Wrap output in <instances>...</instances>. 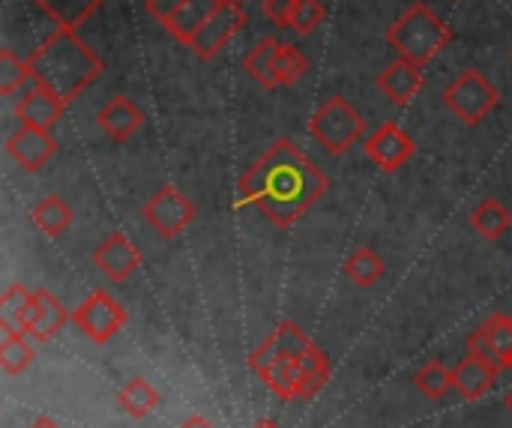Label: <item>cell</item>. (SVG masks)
Returning <instances> with one entry per match:
<instances>
[{
    "label": "cell",
    "mask_w": 512,
    "mask_h": 428,
    "mask_svg": "<svg viewBox=\"0 0 512 428\" xmlns=\"http://www.w3.org/2000/svg\"><path fill=\"white\" fill-rule=\"evenodd\" d=\"M330 189L327 174L288 138L276 141L237 183V198L273 225H297Z\"/></svg>",
    "instance_id": "cell-1"
},
{
    "label": "cell",
    "mask_w": 512,
    "mask_h": 428,
    "mask_svg": "<svg viewBox=\"0 0 512 428\" xmlns=\"http://www.w3.org/2000/svg\"><path fill=\"white\" fill-rule=\"evenodd\" d=\"M252 372L279 396V399H315L330 381L327 354L312 345V339L294 324L282 321L249 357Z\"/></svg>",
    "instance_id": "cell-2"
},
{
    "label": "cell",
    "mask_w": 512,
    "mask_h": 428,
    "mask_svg": "<svg viewBox=\"0 0 512 428\" xmlns=\"http://www.w3.org/2000/svg\"><path fill=\"white\" fill-rule=\"evenodd\" d=\"M30 75L39 87L60 96L66 105L75 102L99 75L102 57L69 27H57L30 57Z\"/></svg>",
    "instance_id": "cell-3"
},
{
    "label": "cell",
    "mask_w": 512,
    "mask_h": 428,
    "mask_svg": "<svg viewBox=\"0 0 512 428\" xmlns=\"http://www.w3.org/2000/svg\"><path fill=\"white\" fill-rule=\"evenodd\" d=\"M450 42V27L426 3L408 6V12H402L387 30V45L417 66H429Z\"/></svg>",
    "instance_id": "cell-4"
},
{
    "label": "cell",
    "mask_w": 512,
    "mask_h": 428,
    "mask_svg": "<svg viewBox=\"0 0 512 428\" xmlns=\"http://www.w3.org/2000/svg\"><path fill=\"white\" fill-rule=\"evenodd\" d=\"M309 135L330 153L345 156L363 135H366V117L345 99L330 96L309 120Z\"/></svg>",
    "instance_id": "cell-5"
},
{
    "label": "cell",
    "mask_w": 512,
    "mask_h": 428,
    "mask_svg": "<svg viewBox=\"0 0 512 428\" xmlns=\"http://www.w3.org/2000/svg\"><path fill=\"white\" fill-rule=\"evenodd\" d=\"M444 105L462 123L477 126V123H483L495 111V105H498V87L480 69H465L456 81L447 84Z\"/></svg>",
    "instance_id": "cell-6"
},
{
    "label": "cell",
    "mask_w": 512,
    "mask_h": 428,
    "mask_svg": "<svg viewBox=\"0 0 512 428\" xmlns=\"http://www.w3.org/2000/svg\"><path fill=\"white\" fill-rule=\"evenodd\" d=\"M72 324L93 342V345H105L111 342L123 324H126V312L123 306L105 294V291H93L75 312H72Z\"/></svg>",
    "instance_id": "cell-7"
},
{
    "label": "cell",
    "mask_w": 512,
    "mask_h": 428,
    "mask_svg": "<svg viewBox=\"0 0 512 428\" xmlns=\"http://www.w3.org/2000/svg\"><path fill=\"white\" fill-rule=\"evenodd\" d=\"M195 216H198V207H195L180 189H174V186L159 189V192L144 204V219H147V225H150L159 237H165V240L180 237V234L195 222Z\"/></svg>",
    "instance_id": "cell-8"
},
{
    "label": "cell",
    "mask_w": 512,
    "mask_h": 428,
    "mask_svg": "<svg viewBox=\"0 0 512 428\" xmlns=\"http://www.w3.org/2000/svg\"><path fill=\"white\" fill-rule=\"evenodd\" d=\"M246 24H249V15H246L243 3L225 0V3L210 15V21L195 33V39L189 42V48H192L195 57L210 60V57H216V54H219V51H222Z\"/></svg>",
    "instance_id": "cell-9"
},
{
    "label": "cell",
    "mask_w": 512,
    "mask_h": 428,
    "mask_svg": "<svg viewBox=\"0 0 512 428\" xmlns=\"http://www.w3.org/2000/svg\"><path fill=\"white\" fill-rule=\"evenodd\" d=\"M363 150H366V156H369L378 168H384V171H399V168L414 156L417 144H414V138H411L399 123H384V126H378V129L363 141Z\"/></svg>",
    "instance_id": "cell-10"
},
{
    "label": "cell",
    "mask_w": 512,
    "mask_h": 428,
    "mask_svg": "<svg viewBox=\"0 0 512 428\" xmlns=\"http://www.w3.org/2000/svg\"><path fill=\"white\" fill-rule=\"evenodd\" d=\"M60 144L51 135V129H36V126H21L18 132L9 135L6 141V153L12 156V162L24 171H39L45 168L54 156H57Z\"/></svg>",
    "instance_id": "cell-11"
},
{
    "label": "cell",
    "mask_w": 512,
    "mask_h": 428,
    "mask_svg": "<svg viewBox=\"0 0 512 428\" xmlns=\"http://www.w3.org/2000/svg\"><path fill=\"white\" fill-rule=\"evenodd\" d=\"M93 264H96L111 282H123V279H129V276L141 267V252L132 246L129 237L111 234V237L93 252Z\"/></svg>",
    "instance_id": "cell-12"
},
{
    "label": "cell",
    "mask_w": 512,
    "mask_h": 428,
    "mask_svg": "<svg viewBox=\"0 0 512 428\" xmlns=\"http://www.w3.org/2000/svg\"><path fill=\"white\" fill-rule=\"evenodd\" d=\"M423 81H426L423 66H417V63L399 57V60H393V63L378 75V90H381L393 105H408V102L423 90Z\"/></svg>",
    "instance_id": "cell-13"
},
{
    "label": "cell",
    "mask_w": 512,
    "mask_h": 428,
    "mask_svg": "<svg viewBox=\"0 0 512 428\" xmlns=\"http://www.w3.org/2000/svg\"><path fill=\"white\" fill-rule=\"evenodd\" d=\"M63 111L66 102L39 84L15 102V117L21 120V126H36V129H51L63 117Z\"/></svg>",
    "instance_id": "cell-14"
},
{
    "label": "cell",
    "mask_w": 512,
    "mask_h": 428,
    "mask_svg": "<svg viewBox=\"0 0 512 428\" xmlns=\"http://www.w3.org/2000/svg\"><path fill=\"white\" fill-rule=\"evenodd\" d=\"M96 120H99V126H102V132H105L108 138H114V141H129V138L141 129L144 114H141V108H138L129 96H114V99H108V102L99 108Z\"/></svg>",
    "instance_id": "cell-15"
},
{
    "label": "cell",
    "mask_w": 512,
    "mask_h": 428,
    "mask_svg": "<svg viewBox=\"0 0 512 428\" xmlns=\"http://www.w3.org/2000/svg\"><path fill=\"white\" fill-rule=\"evenodd\" d=\"M33 318H36V291L12 285L0 297V327L6 330V336H30Z\"/></svg>",
    "instance_id": "cell-16"
},
{
    "label": "cell",
    "mask_w": 512,
    "mask_h": 428,
    "mask_svg": "<svg viewBox=\"0 0 512 428\" xmlns=\"http://www.w3.org/2000/svg\"><path fill=\"white\" fill-rule=\"evenodd\" d=\"M225 0H186L162 27L183 45H189L195 39V33L210 21V15L222 6Z\"/></svg>",
    "instance_id": "cell-17"
},
{
    "label": "cell",
    "mask_w": 512,
    "mask_h": 428,
    "mask_svg": "<svg viewBox=\"0 0 512 428\" xmlns=\"http://www.w3.org/2000/svg\"><path fill=\"white\" fill-rule=\"evenodd\" d=\"M498 375H501L498 369H492L486 360L471 357V354H468V360H462V363L456 366V372H453L456 390H459L468 402H480V399L495 387Z\"/></svg>",
    "instance_id": "cell-18"
},
{
    "label": "cell",
    "mask_w": 512,
    "mask_h": 428,
    "mask_svg": "<svg viewBox=\"0 0 512 428\" xmlns=\"http://www.w3.org/2000/svg\"><path fill=\"white\" fill-rule=\"evenodd\" d=\"M69 318H72L69 309L48 288H36V318H33V327H30L33 339H39V342L54 339Z\"/></svg>",
    "instance_id": "cell-19"
},
{
    "label": "cell",
    "mask_w": 512,
    "mask_h": 428,
    "mask_svg": "<svg viewBox=\"0 0 512 428\" xmlns=\"http://www.w3.org/2000/svg\"><path fill=\"white\" fill-rule=\"evenodd\" d=\"M279 39L276 36H264L246 57H243V69L249 72V78L255 84H261L264 90L279 87L276 81V54H279Z\"/></svg>",
    "instance_id": "cell-20"
},
{
    "label": "cell",
    "mask_w": 512,
    "mask_h": 428,
    "mask_svg": "<svg viewBox=\"0 0 512 428\" xmlns=\"http://www.w3.org/2000/svg\"><path fill=\"white\" fill-rule=\"evenodd\" d=\"M471 228L483 237V240H501L512 228V213L498 201V198H486L474 207L471 213Z\"/></svg>",
    "instance_id": "cell-21"
},
{
    "label": "cell",
    "mask_w": 512,
    "mask_h": 428,
    "mask_svg": "<svg viewBox=\"0 0 512 428\" xmlns=\"http://www.w3.org/2000/svg\"><path fill=\"white\" fill-rule=\"evenodd\" d=\"M30 219H33V225L42 231V234H48V237H60L69 225H72V210H69V204L60 198V195H48V198H42V201H36L33 204V210H30Z\"/></svg>",
    "instance_id": "cell-22"
},
{
    "label": "cell",
    "mask_w": 512,
    "mask_h": 428,
    "mask_svg": "<svg viewBox=\"0 0 512 428\" xmlns=\"http://www.w3.org/2000/svg\"><path fill=\"white\" fill-rule=\"evenodd\" d=\"M57 27L75 30L81 21H87L105 0H33Z\"/></svg>",
    "instance_id": "cell-23"
},
{
    "label": "cell",
    "mask_w": 512,
    "mask_h": 428,
    "mask_svg": "<svg viewBox=\"0 0 512 428\" xmlns=\"http://www.w3.org/2000/svg\"><path fill=\"white\" fill-rule=\"evenodd\" d=\"M345 273H348V279H351L354 285L372 288V285H378V282L384 279L387 264H384V258H381L375 249H357V252L345 261Z\"/></svg>",
    "instance_id": "cell-24"
},
{
    "label": "cell",
    "mask_w": 512,
    "mask_h": 428,
    "mask_svg": "<svg viewBox=\"0 0 512 428\" xmlns=\"http://www.w3.org/2000/svg\"><path fill=\"white\" fill-rule=\"evenodd\" d=\"M117 402H120V408H123L129 417L144 420V417L159 405V393H156L153 384H147L144 378H135V381H129V384L120 390Z\"/></svg>",
    "instance_id": "cell-25"
},
{
    "label": "cell",
    "mask_w": 512,
    "mask_h": 428,
    "mask_svg": "<svg viewBox=\"0 0 512 428\" xmlns=\"http://www.w3.org/2000/svg\"><path fill=\"white\" fill-rule=\"evenodd\" d=\"M414 384H417V390H420L426 399L438 402V399H444V396L456 387V378H453V372H450L444 363L432 360V363H426V366L414 375Z\"/></svg>",
    "instance_id": "cell-26"
},
{
    "label": "cell",
    "mask_w": 512,
    "mask_h": 428,
    "mask_svg": "<svg viewBox=\"0 0 512 428\" xmlns=\"http://www.w3.org/2000/svg\"><path fill=\"white\" fill-rule=\"evenodd\" d=\"M306 72H309L306 54L297 45L282 42L279 45V54H276V81H279V87H294Z\"/></svg>",
    "instance_id": "cell-27"
},
{
    "label": "cell",
    "mask_w": 512,
    "mask_h": 428,
    "mask_svg": "<svg viewBox=\"0 0 512 428\" xmlns=\"http://www.w3.org/2000/svg\"><path fill=\"white\" fill-rule=\"evenodd\" d=\"M33 345L24 336H6L0 345V366L9 375H21L30 363H33Z\"/></svg>",
    "instance_id": "cell-28"
},
{
    "label": "cell",
    "mask_w": 512,
    "mask_h": 428,
    "mask_svg": "<svg viewBox=\"0 0 512 428\" xmlns=\"http://www.w3.org/2000/svg\"><path fill=\"white\" fill-rule=\"evenodd\" d=\"M27 78H33L30 75V63L21 60V57H15L9 48H3L0 51V93L3 96H12Z\"/></svg>",
    "instance_id": "cell-29"
},
{
    "label": "cell",
    "mask_w": 512,
    "mask_h": 428,
    "mask_svg": "<svg viewBox=\"0 0 512 428\" xmlns=\"http://www.w3.org/2000/svg\"><path fill=\"white\" fill-rule=\"evenodd\" d=\"M327 18V9L321 0H297L294 12H291V30L300 36H309L312 30H318Z\"/></svg>",
    "instance_id": "cell-30"
},
{
    "label": "cell",
    "mask_w": 512,
    "mask_h": 428,
    "mask_svg": "<svg viewBox=\"0 0 512 428\" xmlns=\"http://www.w3.org/2000/svg\"><path fill=\"white\" fill-rule=\"evenodd\" d=\"M483 330L489 333V339H492V345H495V351L512 363V318L510 315H492L486 324H483Z\"/></svg>",
    "instance_id": "cell-31"
},
{
    "label": "cell",
    "mask_w": 512,
    "mask_h": 428,
    "mask_svg": "<svg viewBox=\"0 0 512 428\" xmlns=\"http://www.w3.org/2000/svg\"><path fill=\"white\" fill-rule=\"evenodd\" d=\"M468 354L471 357H480V360H486L492 369H498V372H504L510 363L495 351V345H492V339H489V333L480 327V330H474L471 336H468Z\"/></svg>",
    "instance_id": "cell-32"
},
{
    "label": "cell",
    "mask_w": 512,
    "mask_h": 428,
    "mask_svg": "<svg viewBox=\"0 0 512 428\" xmlns=\"http://www.w3.org/2000/svg\"><path fill=\"white\" fill-rule=\"evenodd\" d=\"M294 3H297V0H264L261 9H264V15H267L276 27H291Z\"/></svg>",
    "instance_id": "cell-33"
},
{
    "label": "cell",
    "mask_w": 512,
    "mask_h": 428,
    "mask_svg": "<svg viewBox=\"0 0 512 428\" xmlns=\"http://www.w3.org/2000/svg\"><path fill=\"white\" fill-rule=\"evenodd\" d=\"M183 3H186V0H147V12H150L156 21H162V24H165V21H168L180 6H183Z\"/></svg>",
    "instance_id": "cell-34"
},
{
    "label": "cell",
    "mask_w": 512,
    "mask_h": 428,
    "mask_svg": "<svg viewBox=\"0 0 512 428\" xmlns=\"http://www.w3.org/2000/svg\"><path fill=\"white\" fill-rule=\"evenodd\" d=\"M180 428H216V426H213L210 420H204V417H198V414H195V417H189V420H186Z\"/></svg>",
    "instance_id": "cell-35"
},
{
    "label": "cell",
    "mask_w": 512,
    "mask_h": 428,
    "mask_svg": "<svg viewBox=\"0 0 512 428\" xmlns=\"http://www.w3.org/2000/svg\"><path fill=\"white\" fill-rule=\"evenodd\" d=\"M30 428H60V426H57L54 420H48V417H39V420H36Z\"/></svg>",
    "instance_id": "cell-36"
},
{
    "label": "cell",
    "mask_w": 512,
    "mask_h": 428,
    "mask_svg": "<svg viewBox=\"0 0 512 428\" xmlns=\"http://www.w3.org/2000/svg\"><path fill=\"white\" fill-rule=\"evenodd\" d=\"M255 428H279V426H276V423H258Z\"/></svg>",
    "instance_id": "cell-37"
},
{
    "label": "cell",
    "mask_w": 512,
    "mask_h": 428,
    "mask_svg": "<svg viewBox=\"0 0 512 428\" xmlns=\"http://www.w3.org/2000/svg\"><path fill=\"white\" fill-rule=\"evenodd\" d=\"M507 408H510V411H512V390H510V393H507Z\"/></svg>",
    "instance_id": "cell-38"
},
{
    "label": "cell",
    "mask_w": 512,
    "mask_h": 428,
    "mask_svg": "<svg viewBox=\"0 0 512 428\" xmlns=\"http://www.w3.org/2000/svg\"><path fill=\"white\" fill-rule=\"evenodd\" d=\"M231 3H243V0H231Z\"/></svg>",
    "instance_id": "cell-39"
},
{
    "label": "cell",
    "mask_w": 512,
    "mask_h": 428,
    "mask_svg": "<svg viewBox=\"0 0 512 428\" xmlns=\"http://www.w3.org/2000/svg\"><path fill=\"white\" fill-rule=\"evenodd\" d=\"M510 369H512V363H510Z\"/></svg>",
    "instance_id": "cell-40"
}]
</instances>
